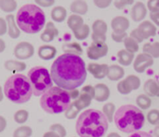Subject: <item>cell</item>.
Masks as SVG:
<instances>
[{
	"label": "cell",
	"instance_id": "db71d44e",
	"mask_svg": "<svg viewBox=\"0 0 159 137\" xmlns=\"http://www.w3.org/2000/svg\"><path fill=\"white\" fill-rule=\"evenodd\" d=\"M5 48H6V43L2 39H0V53L3 52Z\"/></svg>",
	"mask_w": 159,
	"mask_h": 137
},
{
	"label": "cell",
	"instance_id": "836d02e7",
	"mask_svg": "<svg viewBox=\"0 0 159 137\" xmlns=\"http://www.w3.org/2000/svg\"><path fill=\"white\" fill-rule=\"evenodd\" d=\"M136 102L138 106H139L140 108L144 110L148 109L151 106V104H152L151 99L145 95H138V98H137Z\"/></svg>",
	"mask_w": 159,
	"mask_h": 137
},
{
	"label": "cell",
	"instance_id": "d6986e66",
	"mask_svg": "<svg viewBox=\"0 0 159 137\" xmlns=\"http://www.w3.org/2000/svg\"><path fill=\"white\" fill-rule=\"evenodd\" d=\"M57 49L51 45H43L38 50V56L40 59L44 60H51L55 57Z\"/></svg>",
	"mask_w": 159,
	"mask_h": 137
},
{
	"label": "cell",
	"instance_id": "cb8c5ba5",
	"mask_svg": "<svg viewBox=\"0 0 159 137\" xmlns=\"http://www.w3.org/2000/svg\"><path fill=\"white\" fill-rule=\"evenodd\" d=\"M6 69L8 71H12V72H20V71H23L26 69V64L21 61H17V60H9L5 62L4 64Z\"/></svg>",
	"mask_w": 159,
	"mask_h": 137
},
{
	"label": "cell",
	"instance_id": "7dc6e473",
	"mask_svg": "<svg viewBox=\"0 0 159 137\" xmlns=\"http://www.w3.org/2000/svg\"><path fill=\"white\" fill-rule=\"evenodd\" d=\"M7 31V25L2 18H0V36L4 35Z\"/></svg>",
	"mask_w": 159,
	"mask_h": 137
},
{
	"label": "cell",
	"instance_id": "4dcf8cb0",
	"mask_svg": "<svg viewBox=\"0 0 159 137\" xmlns=\"http://www.w3.org/2000/svg\"><path fill=\"white\" fill-rule=\"evenodd\" d=\"M124 46H125L126 51H129L130 53L138 52L139 50V45L138 43L135 40H134L132 37H127L125 40H124Z\"/></svg>",
	"mask_w": 159,
	"mask_h": 137
},
{
	"label": "cell",
	"instance_id": "5b68a950",
	"mask_svg": "<svg viewBox=\"0 0 159 137\" xmlns=\"http://www.w3.org/2000/svg\"><path fill=\"white\" fill-rule=\"evenodd\" d=\"M4 94L11 102L23 104L31 99L34 91L28 77L22 74H14L5 83Z\"/></svg>",
	"mask_w": 159,
	"mask_h": 137
},
{
	"label": "cell",
	"instance_id": "b9f144b4",
	"mask_svg": "<svg viewBox=\"0 0 159 137\" xmlns=\"http://www.w3.org/2000/svg\"><path fill=\"white\" fill-rule=\"evenodd\" d=\"M112 38L115 42L117 43H122L124 42V40L127 38V33H116L113 32L112 33Z\"/></svg>",
	"mask_w": 159,
	"mask_h": 137
},
{
	"label": "cell",
	"instance_id": "6f0895ef",
	"mask_svg": "<svg viewBox=\"0 0 159 137\" xmlns=\"http://www.w3.org/2000/svg\"><path fill=\"white\" fill-rule=\"evenodd\" d=\"M3 99V94H2V88L0 86V102H2Z\"/></svg>",
	"mask_w": 159,
	"mask_h": 137
},
{
	"label": "cell",
	"instance_id": "7bdbcfd3",
	"mask_svg": "<svg viewBox=\"0 0 159 137\" xmlns=\"http://www.w3.org/2000/svg\"><path fill=\"white\" fill-rule=\"evenodd\" d=\"M113 0H93L95 5L99 9H106L111 4Z\"/></svg>",
	"mask_w": 159,
	"mask_h": 137
},
{
	"label": "cell",
	"instance_id": "277c9868",
	"mask_svg": "<svg viewBox=\"0 0 159 137\" xmlns=\"http://www.w3.org/2000/svg\"><path fill=\"white\" fill-rule=\"evenodd\" d=\"M45 22L44 12L34 4L24 5L16 14L17 25L26 33H37L43 29Z\"/></svg>",
	"mask_w": 159,
	"mask_h": 137
},
{
	"label": "cell",
	"instance_id": "816d5d0a",
	"mask_svg": "<svg viewBox=\"0 0 159 137\" xmlns=\"http://www.w3.org/2000/svg\"><path fill=\"white\" fill-rule=\"evenodd\" d=\"M6 120L4 117L0 116V133L4 131V130L6 127Z\"/></svg>",
	"mask_w": 159,
	"mask_h": 137
},
{
	"label": "cell",
	"instance_id": "d6a6232c",
	"mask_svg": "<svg viewBox=\"0 0 159 137\" xmlns=\"http://www.w3.org/2000/svg\"><path fill=\"white\" fill-rule=\"evenodd\" d=\"M33 133V130L30 127L23 126L17 128L14 131L13 137H30Z\"/></svg>",
	"mask_w": 159,
	"mask_h": 137
},
{
	"label": "cell",
	"instance_id": "f907efd6",
	"mask_svg": "<svg viewBox=\"0 0 159 137\" xmlns=\"http://www.w3.org/2000/svg\"><path fill=\"white\" fill-rule=\"evenodd\" d=\"M68 93H69L70 96H71V99H74V100H76V99L79 98V95H80V91L76 88V89L71 90V91H68Z\"/></svg>",
	"mask_w": 159,
	"mask_h": 137
},
{
	"label": "cell",
	"instance_id": "4316f807",
	"mask_svg": "<svg viewBox=\"0 0 159 137\" xmlns=\"http://www.w3.org/2000/svg\"><path fill=\"white\" fill-rule=\"evenodd\" d=\"M67 11L62 6H56L51 11V18L57 23H61L66 19Z\"/></svg>",
	"mask_w": 159,
	"mask_h": 137
},
{
	"label": "cell",
	"instance_id": "7a4b0ae2",
	"mask_svg": "<svg viewBox=\"0 0 159 137\" xmlns=\"http://www.w3.org/2000/svg\"><path fill=\"white\" fill-rule=\"evenodd\" d=\"M75 130L80 137H103L108 130V120L102 112L87 109L78 118Z\"/></svg>",
	"mask_w": 159,
	"mask_h": 137
},
{
	"label": "cell",
	"instance_id": "d590c367",
	"mask_svg": "<svg viewBox=\"0 0 159 137\" xmlns=\"http://www.w3.org/2000/svg\"><path fill=\"white\" fill-rule=\"evenodd\" d=\"M144 90L147 95L150 96H154L157 94V86L155 82L152 79L147 81L144 84Z\"/></svg>",
	"mask_w": 159,
	"mask_h": 137
},
{
	"label": "cell",
	"instance_id": "83f0119b",
	"mask_svg": "<svg viewBox=\"0 0 159 137\" xmlns=\"http://www.w3.org/2000/svg\"><path fill=\"white\" fill-rule=\"evenodd\" d=\"M117 90L120 94L128 95L134 90L133 85L130 83L128 77H126L125 80L121 81L117 85Z\"/></svg>",
	"mask_w": 159,
	"mask_h": 137
},
{
	"label": "cell",
	"instance_id": "c3c4849f",
	"mask_svg": "<svg viewBox=\"0 0 159 137\" xmlns=\"http://www.w3.org/2000/svg\"><path fill=\"white\" fill-rule=\"evenodd\" d=\"M128 137H153L150 133H146V132H142V131H138L136 133H134L133 134L130 135Z\"/></svg>",
	"mask_w": 159,
	"mask_h": 137
},
{
	"label": "cell",
	"instance_id": "11a10c76",
	"mask_svg": "<svg viewBox=\"0 0 159 137\" xmlns=\"http://www.w3.org/2000/svg\"><path fill=\"white\" fill-rule=\"evenodd\" d=\"M107 137H121V136L116 133H111L108 135V136Z\"/></svg>",
	"mask_w": 159,
	"mask_h": 137
},
{
	"label": "cell",
	"instance_id": "484cf974",
	"mask_svg": "<svg viewBox=\"0 0 159 137\" xmlns=\"http://www.w3.org/2000/svg\"><path fill=\"white\" fill-rule=\"evenodd\" d=\"M62 49L65 54H75V55H81L83 53L82 48L81 47L80 44L78 43H64L62 46Z\"/></svg>",
	"mask_w": 159,
	"mask_h": 137
},
{
	"label": "cell",
	"instance_id": "d4e9b609",
	"mask_svg": "<svg viewBox=\"0 0 159 137\" xmlns=\"http://www.w3.org/2000/svg\"><path fill=\"white\" fill-rule=\"evenodd\" d=\"M84 25V20L82 17L77 14H73L68 17V26H69L70 29L75 32L78 29H80Z\"/></svg>",
	"mask_w": 159,
	"mask_h": 137
},
{
	"label": "cell",
	"instance_id": "ab89813d",
	"mask_svg": "<svg viewBox=\"0 0 159 137\" xmlns=\"http://www.w3.org/2000/svg\"><path fill=\"white\" fill-rule=\"evenodd\" d=\"M51 131H54L57 133L60 137H65L66 136V130L60 124H54L50 127Z\"/></svg>",
	"mask_w": 159,
	"mask_h": 137
},
{
	"label": "cell",
	"instance_id": "ac0fdd59",
	"mask_svg": "<svg viewBox=\"0 0 159 137\" xmlns=\"http://www.w3.org/2000/svg\"><path fill=\"white\" fill-rule=\"evenodd\" d=\"M138 29L144 40L149 38L150 37H153L156 34V28L149 21L142 22L139 25Z\"/></svg>",
	"mask_w": 159,
	"mask_h": 137
},
{
	"label": "cell",
	"instance_id": "e575fe53",
	"mask_svg": "<svg viewBox=\"0 0 159 137\" xmlns=\"http://www.w3.org/2000/svg\"><path fill=\"white\" fill-rule=\"evenodd\" d=\"M89 32H90V29L88 25L84 24L80 29H78V30L75 31V32H74V35L77 40H83L88 37L89 34Z\"/></svg>",
	"mask_w": 159,
	"mask_h": 137
},
{
	"label": "cell",
	"instance_id": "30bf717a",
	"mask_svg": "<svg viewBox=\"0 0 159 137\" xmlns=\"http://www.w3.org/2000/svg\"><path fill=\"white\" fill-rule=\"evenodd\" d=\"M108 53V46L106 43L93 42L87 50V56L91 60H99L105 57Z\"/></svg>",
	"mask_w": 159,
	"mask_h": 137
},
{
	"label": "cell",
	"instance_id": "e0dca14e",
	"mask_svg": "<svg viewBox=\"0 0 159 137\" xmlns=\"http://www.w3.org/2000/svg\"><path fill=\"white\" fill-rule=\"evenodd\" d=\"M95 88V100L97 102H105L110 98V91L105 84H97Z\"/></svg>",
	"mask_w": 159,
	"mask_h": 137
},
{
	"label": "cell",
	"instance_id": "1f68e13d",
	"mask_svg": "<svg viewBox=\"0 0 159 137\" xmlns=\"http://www.w3.org/2000/svg\"><path fill=\"white\" fill-rule=\"evenodd\" d=\"M143 51L144 53L148 54H152L153 57H158L159 56V43H155L154 44L151 43H145L143 46Z\"/></svg>",
	"mask_w": 159,
	"mask_h": 137
},
{
	"label": "cell",
	"instance_id": "f546056e",
	"mask_svg": "<svg viewBox=\"0 0 159 137\" xmlns=\"http://www.w3.org/2000/svg\"><path fill=\"white\" fill-rule=\"evenodd\" d=\"M115 109H116V107H115L114 104L111 103H107L105 105H103L102 107V113H104V115L107 117L108 122H112L113 120V115L115 113Z\"/></svg>",
	"mask_w": 159,
	"mask_h": 137
},
{
	"label": "cell",
	"instance_id": "ffe728a7",
	"mask_svg": "<svg viewBox=\"0 0 159 137\" xmlns=\"http://www.w3.org/2000/svg\"><path fill=\"white\" fill-rule=\"evenodd\" d=\"M125 71L122 67L116 64H113L109 67L108 74H107V77L110 81H118L124 77Z\"/></svg>",
	"mask_w": 159,
	"mask_h": 137
},
{
	"label": "cell",
	"instance_id": "2e32d148",
	"mask_svg": "<svg viewBox=\"0 0 159 137\" xmlns=\"http://www.w3.org/2000/svg\"><path fill=\"white\" fill-rule=\"evenodd\" d=\"M147 14V9L144 3L138 2L136 4L132 7L131 9V18L134 21L140 22L144 20Z\"/></svg>",
	"mask_w": 159,
	"mask_h": 137
},
{
	"label": "cell",
	"instance_id": "ee69618b",
	"mask_svg": "<svg viewBox=\"0 0 159 137\" xmlns=\"http://www.w3.org/2000/svg\"><path fill=\"white\" fill-rule=\"evenodd\" d=\"M148 7L151 12H155L159 9V0H149L148 2Z\"/></svg>",
	"mask_w": 159,
	"mask_h": 137
},
{
	"label": "cell",
	"instance_id": "ba28073f",
	"mask_svg": "<svg viewBox=\"0 0 159 137\" xmlns=\"http://www.w3.org/2000/svg\"><path fill=\"white\" fill-rule=\"evenodd\" d=\"M95 97V88L94 87L90 86V85H87L82 88L81 90L80 95H79V98L76 100H75L74 104L76 106V108L81 111V110L84 109V108H87L91 104L92 99H94Z\"/></svg>",
	"mask_w": 159,
	"mask_h": 137
},
{
	"label": "cell",
	"instance_id": "3957f363",
	"mask_svg": "<svg viewBox=\"0 0 159 137\" xmlns=\"http://www.w3.org/2000/svg\"><path fill=\"white\" fill-rule=\"evenodd\" d=\"M116 128L124 133H134L141 130L144 125V113L140 108L133 105H122L114 115Z\"/></svg>",
	"mask_w": 159,
	"mask_h": 137
},
{
	"label": "cell",
	"instance_id": "f5cc1de1",
	"mask_svg": "<svg viewBox=\"0 0 159 137\" xmlns=\"http://www.w3.org/2000/svg\"><path fill=\"white\" fill-rule=\"evenodd\" d=\"M43 137H60V136H59L58 135L55 133V132L49 131V132H48V133H45V134L43 135Z\"/></svg>",
	"mask_w": 159,
	"mask_h": 137
},
{
	"label": "cell",
	"instance_id": "603a6c76",
	"mask_svg": "<svg viewBox=\"0 0 159 137\" xmlns=\"http://www.w3.org/2000/svg\"><path fill=\"white\" fill-rule=\"evenodd\" d=\"M118 62L124 66H129L134 58V54L126 50H121L117 53Z\"/></svg>",
	"mask_w": 159,
	"mask_h": 137
},
{
	"label": "cell",
	"instance_id": "7c38bea8",
	"mask_svg": "<svg viewBox=\"0 0 159 137\" xmlns=\"http://www.w3.org/2000/svg\"><path fill=\"white\" fill-rule=\"evenodd\" d=\"M153 64V60L148 54H140L134 62V69L138 73H142L148 67Z\"/></svg>",
	"mask_w": 159,
	"mask_h": 137
},
{
	"label": "cell",
	"instance_id": "5bb4252c",
	"mask_svg": "<svg viewBox=\"0 0 159 137\" xmlns=\"http://www.w3.org/2000/svg\"><path fill=\"white\" fill-rule=\"evenodd\" d=\"M111 27L116 33H125L130 27V21L124 16H116L112 20Z\"/></svg>",
	"mask_w": 159,
	"mask_h": 137
},
{
	"label": "cell",
	"instance_id": "8992f818",
	"mask_svg": "<svg viewBox=\"0 0 159 137\" xmlns=\"http://www.w3.org/2000/svg\"><path fill=\"white\" fill-rule=\"evenodd\" d=\"M71 98L68 91L59 87H52L41 95L40 100L42 109L49 114L64 113L71 105Z\"/></svg>",
	"mask_w": 159,
	"mask_h": 137
},
{
	"label": "cell",
	"instance_id": "bcb514c9",
	"mask_svg": "<svg viewBox=\"0 0 159 137\" xmlns=\"http://www.w3.org/2000/svg\"><path fill=\"white\" fill-rule=\"evenodd\" d=\"M130 37H132L134 40H136L138 43H141V42L144 40V38H143L142 36L141 35L140 32L138 31V28L135 29H134V30L132 31L131 33H130Z\"/></svg>",
	"mask_w": 159,
	"mask_h": 137
},
{
	"label": "cell",
	"instance_id": "52a82bcc",
	"mask_svg": "<svg viewBox=\"0 0 159 137\" xmlns=\"http://www.w3.org/2000/svg\"><path fill=\"white\" fill-rule=\"evenodd\" d=\"M27 75L32 85L34 96L38 97L43 95L53 87L51 75L45 67L37 66L32 68Z\"/></svg>",
	"mask_w": 159,
	"mask_h": 137
},
{
	"label": "cell",
	"instance_id": "6da1fadb",
	"mask_svg": "<svg viewBox=\"0 0 159 137\" xmlns=\"http://www.w3.org/2000/svg\"><path fill=\"white\" fill-rule=\"evenodd\" d=\"M53 82L66 91L76 89L85 82L86 67L79 55L65 54L56 58L51 68Z\"/></svg>",
	"mask_w": 159,
	"mask_h": 137
},
{
	"label": "cell",
	"instance_id": "f1b7e54d",
	"mask_svg": "<svg viewBox=\"0 0 159 137\" xmlns=\"http://www.w3.org/2000/svg\"><path fill=\"white\" fill-rule=\"evenodd\" d=\"M17 3L15 0H0V9L5 12H12L16 9Z\"/></svg>",
	"mask_w": 159,
	"mask_h": 137
},
{
	"label": "cell",
	"instance_id": "7402d4cb",
	"mask_svg": "<svg viewBox=\"0 0 159 137\" xmlns=\"http://www.w3.org/2000/svg\"><path fill=\"white\" fill-rule=\"evenodd\" d=\"M6 22H7L8 27H9V35L11 38L16 39L20 37V31L18 29L15 23V19L13 15H8L6 16Z\"/></svg>",
	"mask_w": 159,
	"mask_h": 137
},
{
	"label": "cell",
	"instance_id": "f6af8a7d",
	"mask_svg": "<svg viewBox=\"0 0 159 137\" xmlns=\"http://www.w3.org/2000/svg\"><path fill=\"white\" fill-rule=\"evenodd\" d=\"M35 2L38 6L47 8L52 6L55 2V0H35Z\"/></svg>",
	"mask_w": 159,
	"mask_h": 137
},
{
	"label": "cell",
	"instance_id": "8fae6325",
	"mask_svg": "<svg viewBox=\"0 0 159 137\" xmlns=\"http://www.w3.org/2000/svg\"><path fill=\"white\" fill-rule=\"evenodd\" d=\"M14 54L16 58L26 60L33 57L34 54V47L28 42H20L14 49Z\"/></svg>",
	"mask_w": 159,
	"mask_h": 137
},
{
	"label": "cell",
	"instance_id": "9f6ffc18",
	"mask_svg": "<svg viewBox=\"0 0 159 137\" xmlns=\"http://www.w3.org/2000/svg\"><path fill=\"white\" fill-rule=\"evenodd\" d=\"M155 135L157 137H159V125L155 129Z\"/></svg>",
	"mask_w": 159,
	"mask_h": 137
},
{
	"label": "cell",
	"instance_id": "74e56055",
	"mask_svg": "<svg viewBox=\"0 0 159 137\" xmlns=\"http://www.w3.org/2000/svg\"><path fill=\"white\" fill-rule=\"evenodd\" d=\"M79 110L76 108L74 102H72V103L70 105V106L68 107V109L65 111V116L67 119H73L77 116V115L79 114Z\"/></svg>",
	"mask_w": 159,
	"mask_h": 137
},
{
	"label": "cell",
	"instance_id": "60d3db41",
	"mask_svg": "<svg viewBox=\"0 0 159 137\" xmlns=\"http://www.w3.org/2000/svg\"><path fill=\"white\" fill-rule=\"evenodd\" d=\"M134 0H114V6L116 9H123L127 6L132 5Z\"/></svg>",
	"mask_w": 159,
	"mask_h": 137
},
{
	"label": "cell",
	"instance_id": "681fc988",
	"mask_svg": "<svg viewBox=\"0 0 159 137\" xmlns=\"http://www.w3.org/2000/svg\"><path fill=\"white\" fill-rule=\"evenodd\" d=\"M151 19L156 23L157 25L159 26V12L158 11H155V12H152L150 14Z\"/></svg>",
	"mask_w": 159,
	"mask_h": 137
},
{
	"label": "cell",
	"instance_id": "9c48e42d",
	"mask_svg": "<svg viewBox=\"0 0 159 137\" xmlns=\"http://www.w3.org/2000/svg\"><path fill=\"white\" fill-rule=\"evenodd\" d=\"M92 39L96 43H105L107 40L106 33L107 32V24L102 20H97L93 24Z\"/></svg>",
	"mask_w": 159,
	"mask_h": 137
},
{
	"label": "cell",
	"instance_id": "9a60e30c",
	"mask_svg": "<svg viewBox=\"0 0 159 137\" xmlns=\"http://www.w3.org/2000/svg\"><path fill=\"white\" fill-rule=\"evenodd\" d=\"M57 36H58V29L55 27L52 22H48L44 31L40 35V39L45 43H49Z\"/></svg>",
	"mask_w": 159,
	"mask_h": 137
},
{
	"label": "cell",
	"instance_id": "f35d334b",
	"mask_svg": "<svg viewBox=\"0 0 159 137\" xmlns=\"http://www.w3.org/2000/svg\"><path fill=\"white\" fill-rule=\"evenodd\" d=\"M148 121L152 125H157L159 122V111L158 110H152L148 113L147 116Z\"/></svg>",
	"mask_w": 159,
	"mask_h": 137
},
{
	"label": "cell",
	"instance_id": "8d00e7d4",
	"mask_svg": "<svg viewBox=\"0 0 159 137\" xmlns=\"http://www.w3.org/2000/svg\"><path fill=\"white\" fill-rule=\"evenodd\" d=\"M28 117H29V113L26 110H19L14 115V119L16 122L19 124H23L26 122Z\"/></svg>",
	"mask_w": 159,
	"mask_h": 137
},
{
	"label": "cell",
	"instance_id": "44dd1931",
	"mask_svg": "<svg viewBox=\"0 0 159 137\" xmlns=\"http://www.w3.org/2000/svg\"><path fill=\"white\" fill-rule=\"evenodd\" d=\"M70 10L78 15H85L88 11V5L84 0H75L70 6Z\"/></svg>",
	"mask_w": 159,
	"mask_h": 137
},
{
	"label": "cell",
	"instance_id": "4fadbf2b",
	"mask_svg": "<svg viewBox=\"0 0 159 137\" xmlns=\"http://www.w3.org/2000/svg\"><path fill=\"white\" fill-rule=\"evenodd\" d=\"M87 70L89 71L90 74L96 79H102L107 76L109 71V66L105 64H99L90 63L87 67Z\"/></svg>",
	"mask_w": 159,
	"mask_h": 137
}]
</instances>
